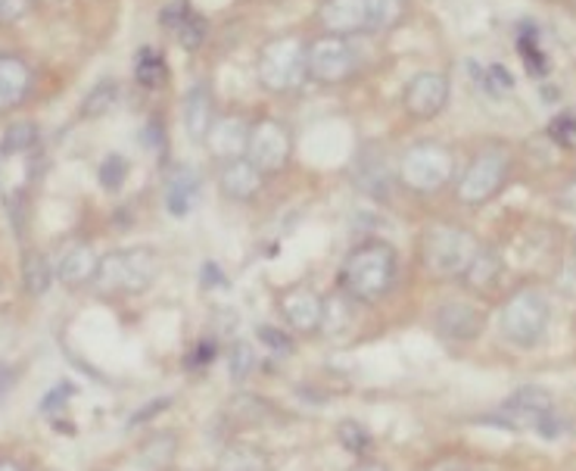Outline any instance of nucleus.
Masks as SVG:
<instances>
[{
    "label": "nucleus",
    "mask_w": 576,
    "mask_h": 471,
    "mask_svg": "<svg viewBox=\"0 0 576 471\" xmlns=\"http://www.w3.org/2000/svg\"><path fill=\"white\" fill-rule=\"evenodd\" d=\"M396 250L387 240H365L349 250L340 269V287L359 303H377L396 282Z\"/></svg>",
    "instance_id": "nucleus-1"
},
{
    "label": "nucleus",
    "mask_w": 576,
    "mask_h": 471,
    "mask_svg": "<svg viewBox=\"0 0 576 471\" xmlns=\"http://www.w3.org/2000/svg\"><path fill=\"white\" fill-rule=\"evenodd\" d=\"M480 244L461 225L439 222L424 232L421 240V260L424 269L437 278H464V272L471 269V262L477 260Z\"/></svg>",
    "instance_id": "nucleus-2"
},
{
    "label": "nucleus",
    "mask_w": 576,
    "mask_h": 471,
    "mask_svg": "<svg viewBox=\"0 0 576 471\" xmlns=\"http://www.w3.org/2000/svg\"><path fill=\"white\" fill-rule=\"evenodd\" d=\"M160 275V257L150 247H125L100 257L93 287L100 294H143Z\"/></svg>",
    "instance_id": "nucleus-3"
},
{
    "label": "nucleus",
    "mask_w": 576,
    "mask_h": 471,
    "mask_svg": "<svg viewBox=\"0 0 576 471\" xmlns=\"http://www.w3.org/2000/svg\"><path fill=\"white\" fill-rule=\"evenodd\" d=\"M552 322V303L539 287H521L505 300L499 312V331L514 347H536Z\"/></svg>",
    "instance_id": "nucleus-4"
},
{
    "label": "nucleus",
    "mask_w": 576,
    "mask_h": 471,
    "mask_svg": "<svg viewBox=\"0 0 576 471\" xmlns=\"http://www.w3.org/2000/svg\"><path fill=\"white\" fill-rule=\"evenodd\" d=\"M255 75H259L262 88H268L275 95L300 88L302 78L309 75V48L300 38H272L259 50Z\"/></svg>",
    "instance_id": "nucleus-5"
},
{
    "label": "nucleus",
    "mask_w": 576,
    "mask_h": 471,
    "mask_svg": "<svg viewBox=\"0 0 576 471\" xmlns=\"http://www.w3.org/2000/svg\"><path fill=\"white\" fill-rule=\"evenodd\" d=\"M484 422L499 424L508 431H542L549 441L558 434L552 394L542 391V387H533V384L514 391L492 416H486Z\"/></svg>",
    "instance_id": "nucleus-6"
},
{
    "label": "nucleus",
    "mask_w": 576,
    "mask_h": 471,
    "mask_svg": "<svg viewBox=\"0 0 576 471\" xmlns=\"http://www.w3.org/2000/svg\"><path fill=\"white\" fill-rule=\"evenodd\" d=\"M452 169H455V157L449 147L437 141H421L402 153L399 178L405 182V188L417 190V194H434L452 178Z\"/></svg>",
    "instance_id": "nucleus-7"
},
{
    "label": "nucleus",
    "mask_w": 576,
    "mask_h": 471,
    "mask_svg": "<svg viewBox=\"0 0 576 471\" xmlns=\"http://www.w3.org/2000/svg\"><path fill=\"white\" fill-rule=\"evenodd\" d=\"M508 175V157L499 150H486L480 157H474V163L467 165V172L459 182V200L464 207H484L489 203Z\"/></svg>",
    "instance_id": "nucleus-8"
},
{
    "label": "nucleus",
    "mask_w": 576,
    "mask_h": 471,
    "mask_svg": "<svg viewBox=\"0 0 576 471\" xmlns=\"http://www.w3.org/2000/svg\"><path fill=\"white\" fill-rule=\"evenodd\" d=\"M290 132L277 122V119H259L250 128V147H247V160L255 163L265 175L280 172L290 163Z\"/></svg>",
    "instance_id": "nucleus-9"
},
{
    "label": "nucleus",
    "mask_w": 576,
    "mask_h": 471,
    "mask_svg": "<svg viewBox=\"0 0 576 471\" xmlns=\"http://www.w3.org/2000/svg\"><path fill=\"white\" fill-rule=\"evenodd\" d=\"M355 70V57L340 35L318 38L309 48V75L322 85H340Z\"/></svg>",
    "instance_id": "nucleus-10"
},
{
    "label": "nucleus",
    "mask_w": 576,
    "mask_h": 471,
    "mask_svg": "<svg viewBox=\"0 0 576 471\" xmlns=\"http://www.w3.org/2000/svg\"><path fill=\"white\" fill-rule=\"evenodd\" d=\"M277 309L287 319V325L300 334H315L324 325V300L312 287H287L277 297Z\"/></svg>",
    "instance_id": "nucleus-11"
},
{
    "label": "nucleus",
    "mask_w": 576,
    "mask_h": 471,
    "mask_svg": "<svg viewBox=\"0 0 576 471\" xmlns=\"http://www.w3.org/2000/svg\"><path fill=\"white\" fill-rule=\"evenodd\" d=\"M449 103V78L442 72H417L405 88V110L415 119H434Z\"/></svg>",
    "instance_id": "nucleus-12"
},
{
    "label": "nucleus",
    "mask_w": 576,
    "mask_h": 471,
    "mask_svg": "<svg viewBox=\"0 0 576 471\" xmlns=\"http://www.w3.org/2000/svg\"><path fill=\"white\" fill-rule=\"evenodd\" d=\"M35 178V150H16L0 144V200L16 203Z\"/></svg>",
    "instance_id": "nucleus-13"
},
{
    "label": "nucleus",
    "mask_w": 576,
    "mask_h": 471,
    "mask_svg": "<svg viewBox=\"0 0 576 471\" xmlns=\"http://www.w3.org/2000/svg\"><path fill=\"white\" fill-rule=\"evenodd\" d=\"M162 25L178 38V45L185 50H200L206 45L209 23L203 20V13H197L187 0H178V3L162 10Z\"/></svg>",
    "instance_id": "nucleus-14"
},
{
    "label": "nucleus",
    "mask_w": 576,
    "mask_h": 471,
    "mask_svg": "<svg viewBox=\"0 0 576 471\" xmlns=\"http://www.w3.org/2000/svg\"><path fill=\"white\" fill-rule=\"evenodd\" d=\"M250 128H253V125H247L243 119L237 116L215 119L206 135L209 153L218 157V160H225V163L240 160V157L247 153V147H250Z\"/></svg>",
    "instance_id": "nucleus-15"
},
{
    "label": "nucleus",
    "mask_w": 576,
    "mask_h": 471,
    "mask_svg": "<svg viewBox=\"0 0 576 471\" xmlns=\"http://www.w3.org/2000/svg\"><path fill=\"white\" fill-rule=\"evenodd\" d=\"M28 91H32L28 63L16 53H0V113H13L16 107H23Z\"/></svg>",
    "instance_id": "nucleus-16"
},
{
    "label": "nucleus",
    "mask_w": 576,
    "mask_h": 471,
    "mask_svg": "<svg viewBox=\"0 0 576 471\" xmlns=\"http://www.w3.org/2000/svg\"><path fill=\"white\" fill-rule=\"evenodd\" d=\"M97 265H100V257L93 253L91 244L72 240L63 247V253L57 260V278L66 287H85V284H93Z\"/></svg>",
    "instance_id": "nucleus-17"
},
{
    "label": "nucleus",
    "mask_w": 576,
    "mask_h": 471,
    "mask_svg": "<svg viewBox=\"0 0 576 471\" xmlns=\"http://www.w3.org/2000/svg\"><path fill=\"white\" fill-rule=\"evenodd\" d=\"M200 188H203V182L190 165L172 169V175L165 178V210H168V215L187 219L200 200Z\"/></svg>",
    "instance_id": "nucleus-18"
},
{
    "label": "nucleus",
    "mask_w": 576,
    "mask_h": 471,
    "mask_svg": "<svg viewBox=\"0 0 576 471\" xmlns=\"http://www.w3.org/2000/svg\"><path fill=\"white\" fill-rule=\"evenodd\" d=\"M322 25L327 35H352L368 28V0H324Z\"/></svg>",
    "instance_id": "nucleus-19"
},
{
    "label": "nucleus",
    "mask_w": 576,
    "mask_h": 471,
    "mask_svg": "<svg viewBox=\"0 0 576 471\" xmlns=\"http://www.w3.org/2000/svg\"><path fill=\"white\" fill-rule=\"evenodd\" d=\"M437 331L449 340H474L484 331V312L471 303H442L437 312Z\"/></svg>",
    "instance_id": "nucleus-20"
},
{
    "label": "nucleus",
    "mask_w": 576,
    "mask_h": 471,
    "mask_svg": "<svg viewBox=\"0 0 576 471\" xmlns=\"http://www.w3.org/2000/svg\"><path fill=\"white\" fill-rule=\"evenodd\" d=\"M215 122V103H212V91L206 82H197L185 100V128L190 141H206L209 128Z\"/></svg>",
    "instance_id": "nucleus-21"
},
{
    "label": "nucleus",
    "mask_w": 576,
    "mask_h": 471,
    "mask_svg": "<svg viewBox=\"0 0 576 471\" xmlns=\"http://www.w3.org/2000/svg\"><path fill=\"white\" fill-rule=\"evenodd\" d=\"M262 169L250 160H230L225 169H222V190H225V197L230 200H253L259 188H262Z\"/></svg>",
    "instance_id": "nucleus-22"
},
{
    "label": "nucleus",
    "mask_w": 576,
    "mask_h": 471,
    "mask_svg": "<svg viewBox=\"0 0 576 471\" xmlns=\"http://www.w3.org/2000/svg\"><path fill=\"white\" fill-rule=\"evenodd\" d=\"M53 275H57V269L47 262L45 253H38V250H28V253H25L23 284L32 297H45L47 290H50V284H53Z\"/></svg>",
    "instance_id": "nucleus-23"
},
{
    "label": "nucleus",
    "mask_w": 576,
    "mask_h": 471,
    "mask_svg": "<svg viewBox=\"0 0 576 471\" xmlns=\"http://www.w3.org/2000/svg\"><path fill=\"white\" fill-rule=\"evenodd\" d=\"M215 471H268V456L250 444H234L222 453Z\"/></svg>",
    "instance_id": "nucleus-24"
},
{
    "label": "nucleus",
    "mask_w": 576,
    "mask_h": 471,
    "mask_svg": "<svg viewBox=\"0 0 576 471\" xmlns=\"http://www.w3.org/2000/svg\"><path fill=\"white\" fill-rule=\"evenodd\" d=\"M474 78H477V88H480L486 97H492V100H505V97L514 91L511 72H508L505 66H499V63H489V66H477V63H474Z\"/></svg>",
    "instance_id": "nucleus-25"
},
{
    "label": "nucleus",
    "mask_w": 576,
    "mask_h": 471,
    "mask_svg": "<svg viewBox=\"0 0 576 471\" xmlns=\"http://www.w3.org/2000/svg\"><path fill=\"white\" fill-rule=\"evenodd\" d=\"M499 272H502V260H499V253L496 250H486L480 247V253H477V260L471 262V269L464 272V278L461 282L467 284V287H489V284L499 278Z\"/></svg>",
    "instance_id": "nucleus-26"
},
{
    "label": "nucleus",
    "mask_w": 576,
    "mask_h": 471,
    "mask_svg": "<svg viewBox=\"0 0 576 471\" xmlns=\"http://www.w3.org/2000/svg\"><path fill=\"white\" fill-rule=\"evenodd\" d=\"M135 78H138L143 88H150V91L162 88V85H165V78H168V70H165L162 53H156L153 48L140 50L138 60H135Z\"/></svg>",
    "instance_id": "nucleus-27"
},
{
    "label": "nucleus",
    "mask_w": 576,
    "mask_h": 471,
    "mask_svg": "<svg viewBox=\"0 0 576 471\" xmlns=\"http://www.w3.org/2000/svg\"><path fill=\"white\" fill-rule=\"evenodd\" d=\"M115 103H118V82L107 78V82L93 85L91 95L85 97V103H82V116L85 119L107 116V113H113Z\"/></svg>",
    "instance_id": "nucleus-28"
},
{
    "label": "nucleus",
    "mask_w": 576,
    "mask_h": 471,
    "mask_svg": "<svg viewBox=\"0 0 576 471\" xmlns=\"http://www.w3.org/2000/svg\"><path fill=\"white\" fill-rule=\"evenodd\" d=\"M128 172H132V165H128V160H125L122 153H110V157H103V163H100V169H97L100 188L118 190L125 182H128Z\"/></svg>",
    "instance_id": "nucleus-29"
},
{
    "label": "nucleus",
    "mask_w": 576,
    "mask_h": 471,
    "mask_svg": "<svg viewBox=\"0 0 576 471\" xmlns=\"http://www.w3.org/2000/svg\"><path fill=\"white\" fill-rule=\"evenodd\" d=\"M402 13L399 0H368V28L371 32H387L390 25H396Z\"/></svg>",
    "instance_id": "nucleus-30"
},
{
    "label": "nucleus",
    "mask_w": 576,
    "mask_h": 471,
    "mask_svg": "<svg viewBox=\"0 0 576 471\" xmlns=\"http://www.w3.org/2000/svg\"><path fill=\"white\" fill-rule=\"evenodd\" d=\"M38 125L35 122H13L7 132H3V141L7 147H16V150H38Z\"/></svg>",
    "instance_id": "nucleus-31"
},
{
    "label": "nucleus",
    "mask_w": 576,
    "mask_h": 471,
    "mask_svg": "<svg viewBox=\"0 0 576 471\" xmlns=\"http://www.w3.org/2000/svg\"><path fill=\"white\" fill-rule=\"evenodd\" d=\"M549 135H552L554 144L574 150L576 147V110H564L549 122Z\"/></svg>",
    "instance_id": "nucleus-32"
},
{
    "label": "nucleus",
    "mask_w": 576,
    "mask_h": 471,
    "mask_svg": "<svg viewBox=\"0 0 576 471\" xmlns=\"http://www.w3.org/2000/svg\"><path fill=\"white\" fill-rule=\"evenodd\" d=\"M255 356L250 344H234L228 350V372L234 381H243L247 375H253Z\"/></svg>",
    "instance_id": "nucleus-33"
},
{
    "label": "nucleus",
    "mask_w": 576,
    "mask_h": 471,
    "mask_svg": "<svg viewBox=\"0 0 576 471\" xmlns=\"http://www.w3.org/2000/svg\"><path fill=\"white\" fill-rule=\"evenodd\" d=\"M521 57H524V63H527V70L533 75H546L549 72V60H546V53L539 48V38L533 32L521 35Z\"/></svg>",
    "instance_id": "nucleus-34"
},
{
    "label": "nucleus",
    "mask_w": 576,
    "mask_h": 471,
    "mask_svg": "<svg viewBox=\"0 0 576 471\" xmlns=\"http://www.w3.org/2000/svg\"><path fill=\"white\" fill-rule=\"evenodd\" d=\"M340 441H343V447H349L352 453H362V449L368 447V431L362 427V424L355 422H343L340 424Z\"/></svg>",
    "instance_id": "nucleus-35"
},
{
    "label": "nucleus",
    "mask_w": 576,
    "mask_h": 471,
    "mask_svg": "<svg viewBox=\"0 0 576 471\" xmlns=\"http://www.w3.org/2000/svg\"><path fill=\"white\" fill-rule=\"evenodd\" d=\"M28 13V0H0V25H13Z\"/></svg>",
    "instance_id": "nucleus-36"
},
{
    "label": "nucleus",
    "mask_w": 576,
    "mask_h": 471,
    "mask_svg": "<svg viewBox=\"0 0 576 471\" xmlns=\"http://www.w3.org/2000/svg\"><path fill=\"white\" fill-rule=\"evenodd\" d=\"M259 334H262V340L268 344V347H275V350H280V354H290V340L284 337V331L277 329H259Z\"/></svg>",
    "instance_id": "nucleus-37"
},
{
    "label": "nucleus",
    "mask_w": 576,
    "mask_h": 471,
    "mask_svg": "<svg viewBox=\"0 0 576 471\" xmlns=\"http://www.w3.org/2000/svg\"><path fill=\"white\" fill-rule=\"evenodd\" d=\"M16 387V372L10 362H0V402L10 397V391Z\"/></svg>",
    "instance_id": "nucleus-38"
},
{
    "label": "nucleus",
    "mask_w": 576,
    "mask_h": 471,
    "mask_svg": "<svg viewBox=\"0 0 576 471\" xmlns=\"http://www.w3.org/2000/svg\"><path fill=\"white\" fill-rule=\"evenodd\" d=\"M72 394H75V387H72V384H60V387H57V391H53V394L45 400V412H50V406H60L63 400H70Z\"/></svg>",
    "instance_id": "nucleus-39"
},
{
    "label": "nucleus",
    "mask_w": 576,
    "mask_h": 471,
    "mask_svg": "<svg viewBox=\"0 0 576 471\" xmlns=\"http://www.w3.org/2000/svg\"><path fill=\"white\" fill-rule=\"evenodd\" d=\"M427 471H477V469L464 466L461 459H442V462H437V466H430Z\"/></svg>",
    "instance_id": "nucleus-40"
},
{
    "label": "nucleus",
    "mask_w": 576,
    "mask_h": 471,
    "mask_svg": "<svg viewBox=\"0 0 576 471\" xmlns=\"http://www.w3.org/2000/svg\"><path fill=\"white\" fill-rule=\"evenodd\" d=\"M561 203H564V210L576 212V175L567 182V188L561 194Z\"/></svg>",
    "instance_id": "nucleus-41"
},
{
    "label": "nucleus",
    "mask_w": 576,
    "mask_h": 471,
    "mask_svg": "<svg viewBox=\"0 0 576 471\" xmlns=\"http://www.w3.org/2000/svg\"><path fill=\"white\" fill-rule=\"evenodd\" d=\"M349 471H390L387 466H380V462H359V466H352Z\"/></svg>",
    "instance_id": "nucleus-42"
},
{
    "label": "nucleus",
    "mask_w": 576,
    "mask_h": 471,
    "mask_svg": "<svg viewBox=\"0 0 576 471\" xmlns=\"http://www.w3.org/2000/svg\"><path fill=\"white\" fill-rule=\"evenodd\" d=\"M0 471H23V469H20L16 462H7V459H3V462H0Z\"/></svg>",
    "instance_id": "nucleus-43"
},
{
    "label": "nucleus",
    "mask_w": 576,
    "mask_h": 471,
    "mask_svg": "<svg viewBox=\"0 0 576 471\" xmlns=\"http://www.w3.org/2000/svg\"><path fill=\"white\" fill-rule=\"evenodd\" d=\"M574 253H576V237H574Z\"/></svg>",
    "instance_id": "nucleus-44"
}]
</instances>
